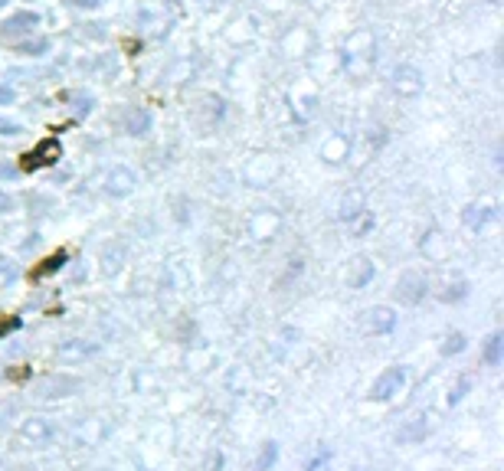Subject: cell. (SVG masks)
<instances>
[{"label": "cell", "mask_w": 504, "mask_h": 471, "mask_svg": "<svg viewBox=\"0 0 504 471\" xmlns=\"http://www.w3.org/2000/svg\"><path fill=\"white\" fill-rule=\"evenodd\" d=\"M403 386H406V370L403 366H386L383 373L374 380V386H370V399L374 403H390Z\"/></svg>", "instance_id": "1"}, {"label": "cell", "mask_w": 504, "mask_h": 471, "mask_svg": "<svg viewBox=\"0 0 504 471\" xmlns=\"http://www.w3.org/2000/svg\"><path fill=\"white\" fill-rule=\"evenodd\" d=\"M393 298L399 304H419V301L426 298V275H419V272H403L393 285Z\"/></svg>", "instance_id": "2"}, {"label": "cell", "mask_w": 504, "mask_h": 471, "mask_svg": "<svg viewBox=\"0 0 504 471\" xmlns=\"http://www.w3.org/2000/svg\"><path fill=\"white\" fill-rule=\"evenodd\" d=\"M63 157V144L56 138H46V141H40L36 148L26 154V161H23V171H36V167H46V164H53V161H59Z\"/></svg>", "instance_id": "3"}, {"label": "cell", "mask_w": 504, "mask_h": 471, "mask_svg": "<svg viewBox=\"0 0 504 471\" xmlns=\"http://www.w3.org/2000/svg\"><path fill=\"white\" fill-rule=\"evenodd\" d=\"M135 183H138V177H135V171H128V167H112V171L105 173L108 196H128V193L135 190Z\"/></svg>", "instance_id": "4"}, {"label": "cell", "mask_w": 504, "mask_h": 471, "mask_svg": "<svg viewBox=\"0 0 504 471\" xmlns=\"http://www.w3.org/2000/svg\"><path fill=\"white\" fill-rule=\"evenodd\" d=\"M422 86H426V82H422V72H419L416 65H399L397 75H393V88H397L399 95H406V98L419 95Z\"/></svg>", "instance_id": "5"}, {"label": "cell", "mask_w": 504, "mask_h": 471, "mask_svg": "<svg viewBox=\"0 0 504 471\" xmlns=\"http://www.w3.org/2000/svg\"><path fill=\"white\" fill-rule=\"evenodd\" d=\"M40 23V17L30 10H20L13 13L10 20L0 23V40H13V36H20V33H33V26Z\"/></svg>", "instance_id": "6"}, {"label": "cell", "mask_w": 504, "mask_h": 471, "mask_svg": "<svg viewBox=\"0 0 504 471\" xmlns=\"http://www.w3.org/2000/svg\"><path fill=\"white\" fill-rule=\"evenodd\" d=\"M364 327L370 334H390L397 327V314L390 308H370L364 311Z\"/></svg>", "instance_id": "7"}, {"label": "cell", "mask_w": 504, "mask_h": 471, "mask_svg": "<svg viewBox=\"0 0 504 471\" xmlns=\"http://www.w3.org/2000/svg\"><path fill=\"white\" fill-rule=\"evenodd\" d=\"M370 279H374V262L367 256H357L354 262L347 265V272H344V281H347L351 288H364Z\"/></svg>", "instance_id": "8"}, {"label": "cell", "mask_w": 504, "mask_h": 471, "mask_svg": "<svg viewBox=\"0 0 504 471\" xmlns=\"http://www.w3.org/2000/svg\"><path fill=\"white\" fill-rule=\"evenodd\" d=\"M79 376H49V380H46L43 386H40V393H43V396H69V393H72V389H79Z\"/></svg>", "instance_id": "9"}, {"label": "cell", "mask_w": 504, "mask_h": 471, "mask_svg": "<svg viewBox=\"0 0 504 471\" xmlns=\"http://www.w3.org/2000/svg\"><path fill=\"white\" fill-rule=\"evenodd\" d=\"M20 435L30 442H46L53 435V422H49V419H26L20 426Z\"/></svg>", "instance_id": "10"}, {"label": "cell", "mask_w": 504, "mask_h": 471, "mask_svg": "<svg viewBox=\"0 0 504 471\" xmlns=\"http://www.w3.org/2000/svg\"><path fill=\"white\" fill-rule=\"evenodd\" d=\"M125 131L141 138V134H148L151 131V115L144 108H128V115H125Z\"/></svg>", "instance_id": "11"}, {"label": "cell", "mask_w": 504, "mask_h": 471, "mask_svg": "<svg viewBox=\"0 0 504 471\" xmlns=\"http://www.w3.org/2000/svg\"><path fill=\"white\" fill-rule=\"evenodd\" d=\"M501 347H504V334L494 331L491 337H488V343H484V360H488V366L501 364Z\"/></svg>", "instance_id": "12"}, {"label": "cell", "mask_w": 504, "mask_h": 471, "mask_svg": "<svg viewBox=\"0 0 504 471\" xmlns=\"http://www.w3.org/2000/svg\"><path fill=\"white\" fill-rule=\"evenodd\" d=\"M426 432H429V426H426V419H413L403 432H399L397 439L399 442H419V439H426Z\"/></svg>", "instance_id": "13"}, {"label": "cell", "mask_w": 504, "mask_h": 471, "mask_svg": "<svg viewBox=\"0 0 504 471\" xmlns=\"http://www.w3.org/2000/svg\"><path fill=\"white\" fill-rule=\"evenodd\" d=\"M66 265V252H56V256L43 258V265L33 268V279H43V275H49V272H56V268Z\"/></svg>", "instance_id": "14"}, {"label": "cell", "mask_w": 504, "mask_h": 471, "mask_svg": "<svg viewBox=\"0 0 504 471\" xmlns=\"http://www.w3.org/2000/svg\"><path fill=\"white\" fill-rule=\"evenodd\" d=\"M275 458H279V449H275V442H266L262 445V451H259V461H256V471H266L275 465Z\"/></svg>", "instance_id": "15"}, {"label": "cell", "mask_w": 504, "mask_h": 471, "mask_svg": "<svg viewBox=\"0 0 504 471\" xmlns=\"http://www.w3.org/2000/svg\"><path fill=\"white\" fill-rule=\"evenodd\" d=\"M46 49H49V40H43V36H40V40H30V43H20V46H17V53H20V56H43Z\"/></svg>", "instance_id": "16"}, {"label": "cell", "mask_w": 504, "mask_h": 471, "mask_svg": "<svg viewBox=\"0 0 504 471\" xmlns=\"http://www.w3.org/2000/svg\"><path fill=\"white\" fill-rule=\"evenodd\" d=\"M459 350H465V334L452 331L449 337H445V343H442V353H445V357H452V353H459Z\"/></svg>", "instance_id": "17"}, {"label": "cell", "mask_w": 504, "mask_h": 471, "mask_svg": "<svg viewBox=\"0 0 504 471\" xmlns=\"http://www.w3.org/2000/svg\"><path fill=\"white\" fill-rule=\"evenodd\" d=\"M96 347H82V343H66V347H59V357L63 360H79V357H86V353H92Z\"/></svg>", "instance_id": "18"}, {"label": "cell", "mask_w": 504, "mask_h": 471, "mask_svg": "<svg viewBox=\"0 0 504 471\" xmlns=\"http://www.w3.org/2000/svg\"><path fill=\"white\" fill-rule=\"evenodd\" d=\"M484 219H488V210H484V206H468V210H465V226H482Z\"/></svg>", "instance_id": "19"}, {"label": "cell", "mask_w": 504, "mask_h": 471, "mask_svg": "<svg viewBox=\"0 0 504 471\" xmlns=\"http://www.w3.org/2000/svg\"><path fill=\"white\" fill-rule=\"evenodd\" d=\"M204 471H223V451H220V449H210V451H206Z\"/></svg>", "instance_id": "20"}, {"label": "cell", "mask_w": 504, "mask_h": 471, "mask_svg": "<svg viewBox=\"0 0 504 471\" xmlns=\"http://www.w3.org/2000/svg\"><path fill=\"white\" fill-rule=\"evenodd\" d=\"M3 213H13V196H7V193L0 190V216Z\"/></svg>", "instance_id": "21"}, {"label": "cell", "mask_w": 504, "mask_h": 471, "mask_svg": "<svg viewBox=\"0 0 504 471\" xmlns=\"http://www.w3.org/2000/svg\"><path fill=\"white\" fill-rule=\"evenodd\" d=\"M468 386H472V380H461V383H459V389H455V393L449 396V403H459V399L465 396V389H468Z\"/></svg>", "instance_id": "22"}, {"label": "cell", "mask_w": 504, "mask_h": 471, "mask_svg": "<svg viewBox=\"0 0 504 471\" xmlns=\"http://www.w3.org/2000/svg\"><path fill=\"white\" fill-rule=\"evenodd\" d=\"M10 102H13V88L0 86V105H10Z\"/></svg>", "instance_id": "23"}, {"label": "cell", "mask_w": 504, "mask_h": 471, "mask_svg": "<svg viewBox=\"0 0 504 471\" xmlns=\"http://www.w3.org/2000/svg\"><path fill=\"white\" fill-rule=\"evenodd\" d=\"M13 173H17L13 167H7V164H0V177H13Z\"/></svg>", "instance_id": "24"}, {"label": "cell", "mask_w": 504, "mask_h": 471, "mask_svg": "<svg viewBox=\"0 0 504 471\" xmlns=\"http://www.w3.org/2000/svg\"><path fill=\"white\" fill-rule=\"evenodd\" d=\"M3 3H7V0H0V7H3Z\"/></svg>", "instance_id": "25"}]
</instances>
